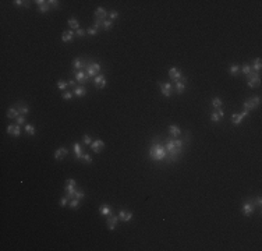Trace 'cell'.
<instances>
[{
  "label": "cell",
  "mask_w": 262,
  "mask_h": 251,
  "mask_svg": "<svg viewBox=\"0 0 262 251\" xmlns=\"http://www.w3.org/2000/svg\"><path fill=\"white\" fill-rule=\"evenodd\" d=\"M149 156L154 161H163L167 156V151L160 142H154L152 147L149 148Z\"/></svg>",
  "instance_id": "cell-1"
},
{
  "label": "cell",
  "mask_w": 262,
  "mask_h": 251,
  "mask_svg": "<svg viewBox=\"0 0 262 251\" xmlns=\"http://www.w3.org/2000/svg\"><path fill=\"white\" fill-rule=\"evenodd\" d=\"M75 180L74 179H68L67 180V186L64 187V190H66V193H67V198L68 200H73L74 197H75Z\"/></svg>",
  "instance_id": "cell-2"
},
{
  "label": "cell",
  "mask_w": 262,
  "mask_h": 251,
  "mask_svg": "<svg viewBox=\"0 0 262 251\" xmlns=\"http://www.w3.org/2000/svg\"><path fill=\"white\" fill-rule=\"evenodd\" d=\"M259 103H261V98L259 96H255V98H249L247 99L245 102L243 103V106L245 110H251V109H255L256 106H259Z\"/></svg>",
  "instance_id": "cell-3"
},
{
  "label": "cell",
  "mask_w": 262,
  "mask_h": 251,
  "mask_svg": "<svg viewBox=\"0 0 262 251\" xmlns=\"http://www.w3.org/2000/svg\"><path fill=\"white\" fill-rule=\"evenodd\" d=\"M87 74L88 77H96L99 70H101V64L99 63H87Z\"/></svg>",
  "instance_id": "cell-4"
},
{
  "label": "cell",
  "mask_w": 262,
  "mask_h": 251,
  "mask_svg": "<svg viewBox=\"0 0 262 251\" xmlns=\"http://www.w3.org/2000/svg\"><path fill=\"white\" fill-rule=\"evenodd\" d=\"M248 81H247V85H248L249 88H255L259 85V82H261V77L256 74V73H254V71H251L248 75Z\"/></svg>",
  "instance_id": "cell-5"
},
{
  "label": "cell",
  "mask_w": 262,
  "mask_h": 251,
  "mask_svg": "<svg viewBox=\"0 0 262 251\" xmlns=\"http://www.w3.org/2000/svg\"><path fill=\"white\" fill-rule=\"evenodd\" d=\"M241 211H243V213L245 215V216H249L251 213L255 211V204H254V200L245 201V202L243 204V208H241Z\"/></svg>",
  "instance_id": "cell-6"
},
{
  "label": "cell",
  "mask_w": 262,
  "mask_h": 251,
  "mask_svg": "<svg viewBox=\"0 0 262 251\" xmlns=\"http://www.w3.org/2000/svg\"><path fill=\"white\" fill-rule=\"evenodd\" d=\"M247 116H248V110L244 109L241 113H233V114H231V121H233V124L234 126H238L240 124V121H241L243 119H245Z\"/></svg>",
  "instance_id": "cell-7"
},
{
  "label": "cell",
  "mask_w": 262,
  "mask_h": 251,
  "mask_svg": "<svg viewBox=\"0 0 262 251\" xmlns=\"http://www.w3.org/2000/svg\"><path fill=\"white\" fill-rule=\"evenodd\" d=\"M169 77L172 78L173 81H184L185 78L183 77V74L180 73L179 69H176V67H172V69L169 70Z\"/></svg>",
  "instance_id": "cell-8"
},
{
  "label": "cell",
  "mask_w": 262,
  "mask_h": 251,
  "mask_svg": "<svg viewBox=\"0 0 262 251\" xmlns=\"http://www.w3.org/2000/svg\"><path fill=\"white\" fill-rule=\"evenodd\" d=\"M159 87H160V92H162V95L163 96H166V98H169V96H172V84L170 82H159Z\"/></svg>",
  "instance_id": "cell-9"
},
{
  "label": "cell",
  "mask_w": 262,
  "mask_h": 251,
  "mask_svg": "<svg viewBox=\"0 0 262 251\" xmlns=\"http://www.w3.org/2000/svg\"><path fill=\"white\" fill-rule=\"evenodd\" d=\"M94 84H95V87L99 88V89L105 88V85H106V77H105L103 74L96 75L95 78H94Z\"/></svg>",
  "instance_id": "cell-10"
},
{
  "label": "cell",
  "mask_w": 262,
  "mask_h": 251,
  "mask_svg": "<svg viewBox=\"0 0 262 251\" xmlns=\"http://www.w3.org/2000/svg\"><path fill=\"white\" fill-rule=\"evenodd\" d=\"M7 133L8 134H11L14 137H20L21 135V128H20V126L17 124H8L7 126Z\"/></svg>",
  "instance_id": "cell-11"
},
{
  "label": "cell",
  "mask_w": 262,
  "mask_h": 251,
  "mask_svg": "<svg viewBox=\"0 0 262 251\" xmlns=\"http://www.w3.org/2000/svg\"><path fill=\"white\" fill-rule=\"evenodd\" d=\"M103 147H105V142H103L102 140H96V141H94V142L91 144V148H92V151H94V152H96V154H99V152L103 149Z\"/></svg>",
  "instance_id": "cell-12"
},
{
  "label": "cell",
  "mask_w": 262,
  "mask_h": 251,
  "mask_svg": "<svg viewBox=\"0 0 262 251\" xmlns=\"http://www.w3.org/2000/svg\"><path fill=\"white\" fill-rule=\"evenodd\" d=\"M223 116H224V113H223V110L219 107L216 112H213V113H211V120L213 121V123H216V121H219L220 119H223Z\"/></svg>",
  "instance_id": "cell-13"
},
{
  "label": "cell",
  "mask_w": 262,
  "mask_h": 251,
  "mask_svg": "<svg viewBox=\"0 0 262 251\" xmlns=\"http://www.w3.org/2000/svg\"><path fill=\"white\" fill-rule=\"evenodd\" d=\"M117 220H119V216H113V215H110V216H108V227H109V230H115V227L116 225H117Z\"/></svg>",
  "instance_id": "cell-14"
},
{
  "label": "cell",
  "mask_w": 262,
  "mask_h": 251,
  "mask_svg": "<svg viewBox=\"0 0 262 251\" xmlns=\"http://www.w3.org/2000/svg\"><path fill=\"white\" fill-rule=\"evenodd\" d=\"M119 219H122L123 222H130V220L133 219V213L123 209V211H120V212H119Z\"/></svg>",
  "instance_id": "cell-15"
},
{
  "label": "cell",
  "mask_w": 262,
  "mask_h": 251,
  "mask_svg": "<svg viewBox=\"0 0 262 251\" xmlns=\"http://www.w3.org/2000/svg\"><path fill=\"white\" fill-rule=\"evenodd\" d=\"M75 80H77L80 84H85L87 80H88V74H87L85 71H82V70H80L77 74H75Z\"/></svg>",
  "instance_id": "cell-16"
},
{
  "label": "cell",
  "mask_w": 262,
  "mask_h": 251,
  "mask_svg": "<svg viewBox=\"0 0 262 251\" xmlns=\"http://www.w3.org/2000/svg\"><path fill=\"white\" fill-rule=\"evenodd\" d=\"M73 67H74V70L85 69V67H87V63L82 62L80 57H77V59H74V62H73Z\"/></svg>",
  "instance_id": "cell-17"
},
{
  "label": "cell",
  "mask_w": 262,
  "mask_h": 251,
  "mask_svg": "<svg viewBox=\"0 0 262 251\" xmlns=\"http://www.w3.org/2000/svg\"><path fill=\"white\" fill-rule=\"evenodd\" d=\"M169 134H170L172 137H179L180 134H181V130H180L179 126L172 124L170 127H169Z\"/></svg>",
  "instance_id": "cell-18"
},
{
  "label": "cell",
  "mask_w": 262,
  "mask_h": 251,
  "mask_svg": "<svg viewBox=\"0 0 262 251\" xmlns=\"http://www.w3.org/2000/svg\"><path fill=\"white\" fill-rule=\"evenodd\" d=\"M68 154V151L66 149V148H59L56 152H54V159H57V161H60V159H63L66 155Z\"/></svg>",
  "instance_id": "cell-19"
},
{
  "label": "cell",
  "mask_w": 262,
  "mask_h": 251,
  "mask_svg": "<svg viewBox=\"0 0 262 251\" xmlns=\"http://www.w3.org/2000/svg\"><path fill=\"white\" fill-rule=\"evenodd\" d=\"M73 94L75 95V96H80V98H81V96H85V95H87V89H85V87H82V85H81V87H75L73 89Z\"/></svg>",
  "instance_id": "cell-20"
},
{
  "label": "cell",
  "mask_w": 262,
  "mask_h": 251,
  "mask_svg": "<svg viewBox=\"0 0 262 251\" xmlns=\"http://www.w3.org/2000/svg\"><path fill=\"white\" fill-rule=\"evenodd\" d=\"M73 38H74V32L71 31H64L63 34H61V41L63 42H70V41H73Z\"/></svg>",
  "instance_id": "cell-21"
},
{
  "label": "cell",
  "mask_w": 262,
  "mask_h": 251,
  "mask_svg": "<svg viewBox=\"0 0 262 251\" xmlns=\"http://www.w3.org/2000/svg\"><path fill=\"white\" fill-rule=\"evenodd\" d=\"M95 15H96V18H102L105 20V17L108 15V11L103 8V7H98L95 10Z\"/></svg>",
  "instance_id": "cell-22"
},
{
  "label": "cell",
  "mask_w": 262,
  "mask_h": 251,
  "mask_svg": "<svg viewBox=\"0 0 262 251\" xmlns=\"http://www.w3.org/2000/svg\"><path fill=\"white\" fill-rule=\"evenodd\" d=\"M18 114H20V112L17 110V107H10V109L7 110V117H8V119H17Z\"/></svg>",
  "instance_id": "cell-23"
},
{
  "label": "cell",
  "mask_w": 262,
  "mask_h": 251,
  "mask_svg": "<svg viewBox=\"0 0 262 251\" xmlns=\"http://www.w3.org/2000/svg\"><path fill=\"white\" fill-rule=\"evenodd\" d=\"M101 215H103V216H110V215H112V208L109 207V205H102V207H101Z\"/></svg>",
  "instance_id": "cell-24"
},
{
  "label": "cell",
  "mask_w": 262,
  "mask_h": 251,
  "mask_svg": "<svg viewBox=\"0 0 262 251\" xmlns=\"http://www.w3.org/2000/svg\"><path fill=\"white\" fill-rule=\"evenodd\" d=\"M68 25H70L71 31L73 29H80V22H78L77 18H70L68 20Z\"/></svg>",
  "instance_id": "cell-25"
},
{
  "label": "cell",
  "mask_w": 262,
  "mask_h": 251,
  "mask_svg": "<svg viewBox=\"0 0 262 251\" xmlns=\"http://www.w3.org/2000/svg\"><path fill=\"white\" fill-rule=\"evenodd\" d=\"M17 110L20 112V114H28L29 112V107L24 105V103H18V106H17Z\"/></svg>",
  "instance_id": "cell-26"
},
{
  "label": "cell",
  "mask_w": 262,
  "mask_h": 251,
  "mask_svg": "<svg viewBox=\"0 0 262 251\" xmlns=\"http://www.w3.org/2000/svg\"><path fill=\"white\" fill-rule=\"evenodd\" d=\"M73 148H74V152H75V156H77L78 159H81V158H82V151H81V145L78 144V142H75V144L73 145Z\"/></svg>",
  "instance_id": "cell-27"
},
{
  "label": "cell",
  "mask_w": 262,
  "mask_h": 251,
  "mask_svg": "<svg viewBox=\"0 0 262 251\" xmlns=\"http://www.w3.org/2000/svg\"><path fill=\"white\" fill-rule=\"evenodd\" d=\"M251 70H254L255 73H259V70H261V59L258 57L255 59V62L252 63V66H251Z\"/></svg>",
  "instance_id": "cell-28"
},
{
  "label": "cell",
  "mask_w": 262,
  "mask_h": 251,
  "mask_svg": "<svg viewBox=\"0 0 262 251\" xmlns=\"http://www.w3.org/2000/svg\"><path fill=\"white\" fill-rule=\"evenodd\" d=\"M176 89H177V94H183L185 89V84L183 81H176Z\"/></svg>",
  "instance_id": "cell-29"
},
{
  "label": "cell",
  "mask_w": 262,
  "mask_h": 251,
  "mask_svg": "<svg viewBox=\"0 0 262 251\" xmlns=\"http://www.w3.org/2000/svg\"><path fill=\"white\" fill-rule=\"evenodd\" d=\"M229 73H230L231 75H236L240 73V66L238 64H233V66H230V69H229Z\"/></svg>",
  "instance_id": "cell-30"
},
{
  "label": "cell",
  "mask_w": 262,
  "mask_h": 251,
  "mask_svg": "<svg viewBox=\"0 0 262 251\" xmlns=\"http://www.w3.org/2000/svg\"><path fill=\"white\" fill-rule=\"evenodd\" d=\"M222 103H223V102H222L220 98H213V99H212V105H213V107H216V109H219V107L222 106Z\"/></svg>",
  "instance_id": "cell-31"
},
{
  "label": "cell",
  "mask_w": 262,
  "mask_h": 251,
  "mask_svg": "<svg viewBox=\"0 0 262 251\" xmlns=\"http://www.w3.org/2000/svg\"><path fill=\"white\" fill-rule=\"evenodd\" d=\"M240 71H243L245 75H248L252 70H251V66H249V64H244L243 67H240Z\"/></svg>",
  "instance_id": "cell-32"
},
{
  "label": "cell",
  "mask_w": 262,
  "mask_h": 251,
  "mask_svg": "<svg viewBox=\"0 0 262 251\" xmlns=\"http://www.w3.org/2000/svg\"><path fill=\"white\" fill-rule=\"evenodd\" d=\"M25 131H27L28 135H34V134H35V127H34L32 124H27L25 126Z\"/></svg>",
  "instance_id": "cell-33"
},
{
  "label": "cell",
  "mask_w": 262,
  "mask_h": 251,
  "mask_svg": "<svg viewBox=\"0 0 262 251\" xmlns=\"http://www.w3.org/2000/svg\"><path fill=\"white\" fill-rule=\"evenodd\" d=\"M112 27H113V22H112V21H109V20H105V21H103V25H102L103 29L109 31V29H112Z\"/></svg>",
  "instance_id": "cell-34"
},
{
  "label": "cell",
  "mask_w": 262,
  "mask_h": 251,
  "mask_svg": "<svg viewBox=\"0 0 262 251\" xmlns=\"http://www.w3.org/2000/svg\"><path fill=\"white\" fill-rule=\"evenodd\" d=\"M67 85H68V82H64L63 80H59L57 81V87H59V89H61V91H66Z\"/></svg>",
  "instance_id": "cell-35"
},
{
  "label": "cell",
  "mask_w": 262,
  "mask_h": 251,
  "mask_svg": "<svg viewBox=\"0 0 262 251\" xmlns=\"http://www.w3.org/2000/svg\"><path fill=\"white\" fill-rule=\"evenodd\" d=\"M103 21H105V20H102V18H96V20H95V22H94V27H95L96 29H99V28H101V27L103 25Z\"/></svg>",
  "instance_id": "cell-36"
},
{
  "label": "cell",
  "mask_w": 262,
  "mask_h": 251,
  "mask_svg": "<svg viewBox=\"0 0 262 251\" xmlns=\"http://www.w3.org/2000/svg\"><path fill=\"white\" fill-rule=\"evenodd\" d=\"M70 207L74 209V208H78L80 207V200H77V198H73V200L70 201Z\"/></svg>",
  "instance_id": "cell-37"
},
{
  "label": "cell",
  "mask_w": 262,
  "mask_h": 251,
  "mask_svg": "<svg viewBox=\"0 0 262 251\" xmlns=\"http://www.w3.org/2000/svg\"><path fill=\"white\" fill-rule=\"evenodd\" d=\"M84 197H85V193H84L82 190H78V191H75V197H74V198H77V200H82Z\"/></svg>",
  "instance_id": "cell-38"
},
{
  "label": "cell",
  "mask_w": 262,
  "mask_h": 251,
  "mask_svg": "<svg viewBox=\"0 0 262 251\" xmlns=\"http://www.w3.org/2000/svg\"><path fill=\"white\" fill-rule=\"evenodd\" d=\"M81 159H82L84 162H87V163H91V162H92V158H91L89 154H84Z\"/></svg>",
  "instance_id": "cell-39"
},
{
  "label": "cell",
  "mask_w": 262,
  "mask_h": 251,
  "mask_svg": "<svg viewBox=\"0 0 262 251\" xmlns=\"http://www.w3.org/2000/svg\"><path fill=\"white\" fill-rule=\"evenodd\" d=\"M48 10H49V4H48V1H46L45 4L39 6V11H41V13H46Z\"/></svg>",
  "instance_id": "cell-40"
},
{
  "label": "cell",
  "mask_w": 262,
  "mask_h": 251,
  "mask_svg": "<svg viewBox=\"0 0 262 251\" xmlns=\"http://www.w3.org/2000/svg\"><path fill=\"white\" fill-rule=\"evenodd\" d=\"M173 141H174L176 148H181V147L184 145V141H183V140H179V138H177V140H173Z\"/></svg>",
  "instance_id": "cell-41"
},
{
  "label": "cell",
  "mask_w": 262,
  "mask_h": 251,
  "mask_svg": "<svg viewBox=\"0 0 262 251\" xmlns=\"http://www.w3.org/2000/svg\"><path fill=\"white\" fill-rule=\"evenodd\" d=\"M87 34H88V35H96V34H98V29H96L95 27L88 28V29H87Z\"/></svg>",
  "instance_id": "cell-42"
},
{
  "label": "cell",
  "mask_w": 262,
  "mask_h": 251,
  "mask_svg": "<svg viewBox=\"0 0 262 251\" xmlns=\"http://www.w3.org/2000/svg\"><path fill=\"white\" fill-rule=\"evenodd\" d=\"M73 91H71V92H66V91H64L63 92V95H61V96H63V99H71V98H73Z\"/></svg>",
  "instance_id": "cell-43"
},
{
  "label": "cell",
  "mask_w": 262,
  "mask_h": 251,
  "mask_svg": "<svg viewBox=\"0 0 262 251\" xmlns=\"http://www.w3.org/2000/svg\"><path fill=\"white\" fill-rule=\"evenodd\" d=\"M109 17H110L112 20H116L117 17H119V13L116 11V10H112V11L109 13Z\"/></svg>",
  "instance_id": "cell-44"
},
{
  "label": "cell",
  "mask_w": 262,
  "mask_h": 251,
  "mask_svg": "<svg viewBox=\"0 0 262 251\" xmlns=\"http://www.w3.org/2000/svg\"><path fill=\"white\" fill-rule=\"evenodd\" d=\"M82 141H84V144H85V145H91V144H92V140H91L89 135H84Z\"/></svg>",
  "instance_id": "cell-45"
},
{
  "label": "cell",
  "mask_w": 262,
  "mask_h": 251,
  "mask_svg": "<svg viewBox=\"0 0 262 251\" xmlns=\"http://www.w3.org/2000/svg\"><path fill=\"white\" fill-rule=\"evenodd\" d=\"M85 34H87V31H85V29H82V28H80V29H77V36L82 38V36H85Z\"/></svg>",
  "instance_id": "cell-46"
},
{
  "label": "cell",
  "mask_w": 262,
  "mask_h": 251,
  "mask_svg": "<svg viewBox=\"0 0 262 251\" xmlns=\"http://www.w3.org/2000/svg\"><path fill=\"white\" fill-rule=\"evenodd\" d=\"M24 123H25V117H24V116H18V117H17V124L21 126V124H24Z\"/></svg>",
  "instance_id": "cell-47"
},
{
  "label": "cell",
  "mask_w": 262,
  "mask_h": 251,
  "mask_svg": "<svg viewBox=\"0 0 262 251\" xmlns=\"http://www.w3.org/2000/svg\"><path fill=\"white\" fill-rule=\"evenodd\" d=\"M67 204H68V198H67V197H64V198L60 200V207H66Z\"/></svg>",
  "instance_id": "cell-48"
},
{
  "label": "cell",
  "mask_w": 262,
  "mask_h": 251,
  "mask_svg": "<svg viewBox=\"0 0 262 251\" xmlns=\"http://www.w3.org/2000/svg\"><path fill=\"white\" fill-rule=\"evenodd\" d=\"M255 207H258V208H261V205H262V200H261V197H256L255 198Z\"/></svg>",
  "instance_id": "cell-49"
},
{
  "label": "cell",
  "mask_w": 262,
  "mask_h": 251,
  "mask_svg": "<svg viewBox=\"0 0 262 251\" xmlns=\"http://www.w3.org/2000/svg\"><path fill=\"white\" fill-rule=\"evenodd\" d=\"M14 4L15 6H28V4H25V1H22V0H15Z\"/></svg>",
  "instance_id": "cell-50"
},
{
  "label": "cell",
  "mask_w": 262,
  "mask_h": 251,
  "mask_svg": "<svg viewBox=\"0 0 262 251\" xmlns=\"http://www.w3.org/2000/svg\"><path fill=\"white\" fill-rule=\"evenodd\" d=\"M48 4H50V6H53V7H57L59 6V1H57V0H49V1H48Z\"/></svg>",
  "instance_id": "cell-51"
},
{
  "label": "cell",
  "mask_w": 262,
  "mask_h": 251,
  "mask_svg": "<svg viewBox=\"0 0 262 251\" xmlns=\"http://www.w3.org/2000/svg\"><path fill=\"white\" fill-rule=\"evenodd\" d=\"M68 85L73 87V88H75V81H74V80H68Z\"/></svg>",
  "instance_id": "cell-52"
},
{
  "label": "cell",
  "mask_w": 262,
  "mask_h": 251,
  "mask_svg": "<svg viewBox=\"0 0 262 251\" xmlns=\"http://www.w3.org/2000/svg\"><path fill=\"white\" fill-rule=\"evenodd\" d=\"M35 3H36V4H38V6H42V4H45L46 1H45V0H36V1H35Z\"/></svg>",
  "instance_id": "cell-53"
}]
</instances>
